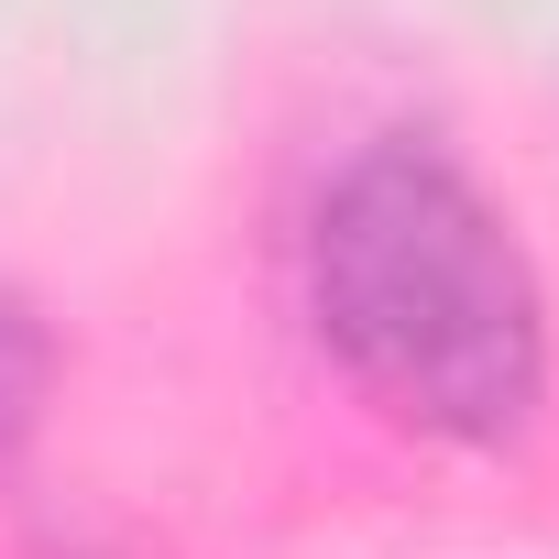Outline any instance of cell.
I'll use <instances>...</instances> for the list:
<instances>
[{
  "mask_svg": "<svg viewBox=\"0 0 559 559\" xmlns=\"http://www.w3.org/2000/svg\"><path fill=\"white\" fill-rule=\"evenodd\" d=\"M297 297L319 352L395 417L493 450L548 395V297L515 219L428 132L352 143L297 230Z\"/></svg>",
  "mask_w": 559,
  "mask_h": 559,
  "instance_id": "1",
  "label": "cell"
},
{
  "mask_svg": "<svg viewBox=\"0 0 559 559\" xmlns=\"http://www.w3.org/2000/svg\"><path fill=\"white\" fill-rule=\"evenodd\" d=\"M45 384H56V330L23 286H0V472H12L45 428Z\"/></svg>",
  "mask_w": 559,
  "mask_h": 559,
  "instance_id": "2",
  "label": "cell"
}]
</instances>
